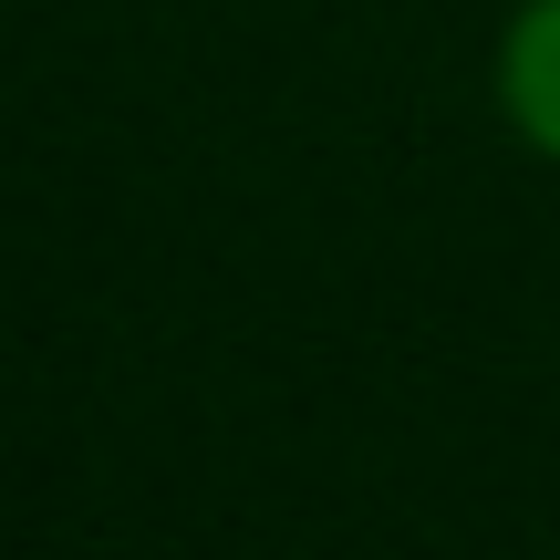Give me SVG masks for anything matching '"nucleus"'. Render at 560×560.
<instances>
[{
  "label": "nucleus",
  "instance_id": "nucleus-1",
  "mask_svg": "<svg viewBox=\"0 0 560 560\" xmlns=\"http://www.w3.org/2000/svg\"><path fill=\"white\" fill-rule=\"evenodd\" d=\"M488 104L540 166H560V0H509L488 42Z\"/></svg>",
  "mask_w": 560,
  "mask_h": 560
}]
</instances>
